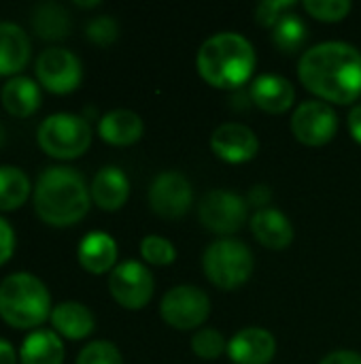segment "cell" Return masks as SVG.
I'll use <instances>...</instances> for the list:
<instances>
[{"instance_id": "6da1fadb", "label": "cell", "mask_w": 361, "mask_h": 364, "mask_svg": "<svg viewBox=\"0 0 361 364\" xmlns=\"http://www.w3.org/2000/svg\"><path fill=\"white\" fill-rule=\"evenodd\" d=\"M298 77L323 102L351 105L361 96L360 49L340 41L319 43L300 58Z\"/></svg>"}, {"instance_id": "7a4b0ae2", "label": "cell", "mask_w": 361, "mask_h": 364, "mask_svg": "<svg viewBox=\"0 0 361 364\" xmlns=\"http://www.w3.org/2000/svg\"><path fill=\"white\" fill-rule=\"evenodd\" d=\"M91 194L85 179L68 166H51L38 175L34 188V209L36 215L57 228L72 226L85 218L89 211Z\"/></svg>"}, {"instance_id": "3957f363", "label": "cell", "mask_w": 361, "mask_h": 364, "mask_svg": "<svg viewBox=\"0 0 361 364\" xmlns=\"http://www.w3.org/2000/svg\"><path fill=\"white\" fill-rule=\"evenodd\" d=\"M255 49L238 32H219L206 38L198 51L200 77L217 90L245 85L255 70Z\"/></svg>"}, {"instance_id": "277c9868", "label": "cell", "mask_w": 361, "mask_h": 364, "mask_svg": "<svg viewBox=\"0 0 361 364\" xmlns=\"http://www.w3.org/2000/svg\"><path fill=\"white\" fill-rule=\"evenodd\" d=\"M0 318L17 331L40 326L51 318L47 286L30 273L9 275L0 284Z\"/></svg>"}, {"instance_id": "5b68a950", "label": "cell", "mask_w": 361, "mask_h": 364, "mask_svg": "<svg viewBox=\"0 0 361 364\" xmlns=\"http://www.w3.org/2000/svg\"><path fill=\"white\" fill-rule=\"evenodd\" d=\"M253 254L238 239H219L211 243L202 256L206 279L219 290H236L245 286L253 273Z\"/></svg>"}, {"instance_id": "8992f818", "label": "cell", "mask_w": 361, "mask_h": 364, "mask_svg": "<svg viewBox=\"0 0 361 364\" xmlns=\"http://www.w3.org/2000/svg\"><path fill=\"white\" fill-rule=\"evenodd\" d=\"M36 141L45 154L57 160L83 156L91 145V128L85 117L72 113L49 115L36 132Z\"/></svg>"}, {"instance_id": "52a82bcc", "label": "cell", "mask_w": 361, "mask_h": 364, "mask_svg": "<svg viewBox=\"0 0 361 364\" xmlns=\"http://www.w3.org/2000/svg\"><path fill=\"white\" fill-rule=\"evenodd\" d=\"M164 322L177 331H191L211 316V301L206 292L196 286H177L168 290L160 303Z\"/></svg>"}, {"instance_id": "ba28073f", "label": "cell", "mask_w": 361, "mask_h": 364, "mask_svg": "<svg viewBox=\"0 0 361 364\" xmlns=\"http://www.w3.org/2000/svg\"><path fill=\"white\" fill-rule=\"evenodd\" d=\"M153 288H155V282H153L151 271L136 260L117 264L109 277V290L113 299L123 309H132V311L149 305L153 296Z\"/></svg>"}, {"instance_id": "9c48e42d", "label": "cell", "mask_w": 361, "mask_h": 364, "mask_svg": "<svg viewBox=\"0 0 361 364\" xmlns=\"http://www.w3.org/2000/svg\"><path fill=\"white\" fill-rule=\"evenodd\" d=\"M36 77L51 94H70L83 79L79 58L64 47H49L36 60Z\"/></svg>"}, {"instance_id": "30bf717a", "label": "cell", "mask_w": 361, "mask_h": 364, "mask_svg": "<svg viewBox=\"0 0 361 364\" xmlns=\"http://www.w3.org/2000/svg\"><path fill=\"white\" fill-rule=\"evenodd\" d=\"M291 132L300 143L309 147H321L336 136L338 117L328 102L306 100L291 115Z\"/></svg>"}, {"instance_id": "8fae6325", "label": "cell", "mask_w": 361, "mask_h": 364, "mask_svg": "<svg viewBox=\"0 0 361 364\" xmlns=\"http://www.w3.org/2000/svg\"><path fill=\"white\" fill-rule=\"evenodd\" d=\"M200 222L215 235H234L247 222V200L234 192L213 190L200 203Z\"/></svg>"}, {"instance_id": "7c38bea8", "label": "cell", "mask_w": 361, "mask_h": 364, "mask_svg": "<svg viewBox=\"0 0 361 364\" xmlns=\"http://www.w3.org/2000/svg\"><path fill=\"white\" fill-rule=\"evenodd\" d=\"M191 200H194L191 186L177 171H166L157 175L149 188V205L164 220L183 218L189 211Z\"/></svg>"}, {"instance_id": "4fadbf2b", "label": "cell", "mask_w": 361, "mask_h": 364, "mask_svg": "<svg viewBox=\"0 0 361 364\" xmlns=\"http://www.w3.org/2000/svg\"><path fill=\"white\" fill-rule=\"evenodd\" d=\"M211 149L213 154L230 164H243L249 162L257 156L260 151V141L255 132L245 126V124H221L213 136H211Z\"/></svg>"}, {"instance_id": "5bb4252c", "label": "cell", "mask_w": 361, "mask_h": 364, "mask_svg": "<svg viewBox=\"0 0 361 364\" xmlns=\"http://www.w3.org/2000/svg\"><path fill=\"white\" fill-rule=\"evenodd\" d=\"M274 354L277 341L264 328H245L228 343V356L234 364H268Z\"/></svg>"}, {"instance_id": "9a60e30c", "label": "cell", "mask_w": 361, "mask_h": 364, "mask_svg": "<svg viewBox=\"0 0 361 364\" xmlns=\"http://www.w3.org/2000/svg\"><path fill=\"white\" fill-rule=\"evenodd\" d=\"M296 90L281 75H260L251 83V100L266 113H285L291 109Z\"/></svg>"}, {"instance_id": "2e32d148", "label": "cell", "mask_w": 361, "mask_h": 364, "mask_svg": "<svg viewBox=\"0 0 361 364\" xmlns=\"http://www.w3.org/2000/svg\"><path fill=\"white\" fill-rule=\"evenodd\" d=\"M89 194L102 211H117L130 196V181L121 168L104 166L96 173Z\"/></svg>"}, {"instance_id": "e0dca14e", "label": "cell", "mask_w": 361, "mask_h": 364, "mask_svg": "<svg viewBox=\"0 0 361 364\" xmlns=\"http://www.w3.org/2000/svg\"><path fill=\"white\" fill-rule=\"evenodd\" d=\"M77 256H79L81 267L87 273L102 275V273H106V271H111L115 267V260H117V243L113 241L111 235L100 232V230H94V232H87L81 239L79 250H77Z\"/></svg>"}, {"instance_id": "ac0fdd59", "label": "cell", "mask_w": 361, "mask_h": 364, "mask_svg": "<svg viewBox=\"0 0 361 364\" xmlns=\"http://www.w3.org/2000/svg\"><path fill=\"white\" fill-rule=\"evenodd\" d=\"M251 232L268 250H285L294 241V226L279 209H260L251 218Z\"/></svg>"}, {"instance_id": "d6986e66", "label": "cell", "mask_w": 361, "mask_h": 364, "mask_svg": "<svg viewBox=\"0 0 361 364\" xmlns=\"http://www.w3.org/2000/svg\"><path fill=\"white\" fill-rule=\"evenodd\" d=\"M30 60V38L17 23L0 21V77L15 75Z\"/></svg>"}, {"instance_id": "ffe728a7", "label": "cell", "mask_w": 361, "mask_h": 364, "mask_svg": "<svg viewBox=\"0 0 361 364\" xmlns=\"http://www.w3.org/2000/svg\"><path fill=\"white\" fill-rule=\"evenodd\" d=\"M98 134L109 145H134L143 136V119L134 111L115 109L98 122Z\"/></svg>"}, {"instance_id": "44dd1931", "label": "cell", "mask_w": 361, "mask_h": 364, "mask_svg": "<svg viewBox=\"0 0 361 364\" xmlns=\"http://www.w3.org/2000/svg\"><path fill=\"white\" fill-rule=\"evenodd\" d=\"M51 324L62 337L70 341H79L94 333L96 320H94V314L85 305L68 301V303H60L57 307H53Z\"/></svg>"}, {"instance_id": "7402d4cb", "label": "cell", "mask_w": 361, "mask_h": 364, "mask_svg": "<svg viewBox=\"0 0 361 364\" xmlns=\"http://www.w3.org/2000/svg\"><path fill=\"white\" fill-rule=\"evenodd\" d=\"M2 107L13 117H30L40 107V87L30 77H13L2 87Z\"/></svg>"}, {"instance_id": "603a6c76", "label": "cell", "mask_w": 361, "mask_h": 364, "mask_svg": "<svg viewBox=\"0 0 361 364\" xmlns=\"http://www.w3.org/2000/svg\"><path fill=\"white\" fill-rule=\"evenodd\" d=\"M21 364H62L64 346L53 331H34L30 333L19 350Z\"/></svg>"}, {"instance_id": "cb8c5ba5", "label": "cell", "mask_w": 361, "mask_h": 364, "mask_svg": "<svg viewBox=\"0 0 361 364\" xmlns=\"http://www.w3.org/2000/svg\"><path fill=\"white\" fill-rule=\"evenodd\" d=\"M32 28L43 41H62L70 32V15L57 2H40L32 11Z\"/></svg>"}, {"instance_id": "d4e9b609", "label": "cell", "mask_w": 361, "mask_h": 364, "mask_svg": "<svg viewBox=\"0 0 361 364\" xmlns=\"http://www.w3.org/2000/svg\"><path fill=\"white\" fill-rule=\"evenodd\" d=\"M30 179L17 166H0V211L19 209L30 196Z\"/></svg>"}, {"instance_id": "484cf974", "label": "cell", "mask_w": 361, "mask_h": 364, "mask_svg": "<svg viewBox=\"0 0 361 364\" xmlns=\"http://www.w3.org/2000/svg\"><path fill=\"white\" fill-rule=\"evenodd\" d=\"M309 36L306 23L296 13H285L272 28V41L283 53L298 51Z\"/></svg>"}, {"instance_id": "4316f807", "label": "cell", "mask_w": 361, "mask_h": 364, "mask_svg": "<svg viewBox=\"0 0 361 364\" xmlns=\"http://www.w3.org/2000/svg\"><path fill=\"white\" fill-rule=\"evenodd\" d=\"M191 350L202 360H217L223 352H228V343L223 335L215 328H202L191 339Z\"/></svg>"}, {"instance_id": "83f0119b", "label": "cell", "mask_w": 361, "mask_h": 364, "mask_svg": "<svg viewBox=\"0 0 361 364\" xmlns=\"http://www.w3.org/2000/svg\"><path fill=\"white\" fill-rule=\"evenodd\" d=\"M140 256L155 267H166V264L174 262L177 250L168 239L157 237V235H149L140 241Z\"/></svg>"}, {"instance_id": "f1b7e54d", "label": "cell", "mask_w": 361, "mask_h": 364, "mask_svg": "<svg viewBox=\"0 0 361 364\" xmlns=\"http://www.w3.org/2000/svg\"><path fill=\"white\" fill-rule=\"evenodd\" d=\"M304 9L309 11V15H313L319 21H340L345 19L353 4L349 0H306Z\"/></svg>"}, {"instance_id": "f546056e", "label": "cell", "mask_w": 361, "mask_h": 364, "mask_svg": "<svg viewBox=\"0 0 361 364\" xmlns=\"http://www.w3.org/2000/svg\"><path fill=\"white\" fill-rule=\"evenodd\" d=\"M77 364H123V358H121L119 350L113 343L94 341V343H87L81 350Z\"/></svg>"}, {"instance_id": "4dcf8cb0", "label": "cell", "mask_w": 361, "mask_h": 364, "mask_svg": "<svg viewBox=\"0 0 361 364\" xmlns=\"http://www.w3.org/2000/svg\"><path fill=\"white\" fill-rule=\"evenodd\" d=\"M85 34L91 43L96 45H111L117 34H119V28H117V21L109 15H100V17H94L87 28H85Z\"/></svg>"}, {"instance_id": "1f68e13d", "label": "cell", "mask_w": 361, "mask_h": 364, "mask_svg": "<svg viewBox=\"0 0 361 364\" xmlns=\"http://www.w3.org/2000/svg\"><path fill=\"white\" fill-rule=\"evenodd\" d=\"M294 6H296L294 0H266L255 9V21L264 28H274L277 21Z\"/></svg>"}, {"instance_id": "d6a6232c", "label": "cell", "mask_w": 361, "mask_h": 364, "mask_svg": "<svg viewBox=\"0 0 361 364\" xmlns=\"http://www.w3.org/2000/svg\"><path fill=\"white\" fill-rule=\"evenodd\" d=\"M15 252V232L13 228L0 218V264H4Z\"/></svg>"}, {"instance_id": "836d02e7", "label": "cell", "mask_w": 361, "mask_h": 364, "mask_svg": "<svg viewBox=\"0 0 361 364\" xmlns=\"http://www.w3.org/2000/svg\"><path fill=\"white\" fill-rule=\"evenodd\" d=\"M319 364H361V356L357 352H349V350H340V352H332L328 354Z\"/></svg>"}, {"instance_id": "e575fe53", "label": "cell", "mask_w": 361, "mask_h": 364, "mask_svg": "<svg viewBox=\"0 0 361 364\" xmlns=\"http://www.w3.org/2000/svg\"><path fill=\"white\" fill-rule=\"evenodd\" d=\"M270 196H272V192H270L268 186H255V188L251 190V194H249L247 200H249L251 205H255V207H264V205L270 203Z\"/></svg>"}, {"instance_id": "d590c367", "label": "cell", "mask_w": 361, "mask_h": 364, "mask_svg": "<svg viewBox=\"0 0 361 364\" xmlns=\"http://www.w3.org/2000/svg\"><path fill=\"white\" fill-rule=\"evenodd\" d=\"M349 132H351L353 141L361 145V105L353 107L349 113Z\"/></svg>"}, {"instance_id": "8d00e7d4", "label": "cell", "mask_w": 361, "mask_h": 364, "mask_svg": "<svg viewBox=\"0 0 361 364\" xmlns=\"http://www.w3.org/2000/svg\"><path fill=\"white\" fill-rule=\"evenodd\" d=\"M0 364H17L15 350L9 341L0 339Z\"/></svg>"}, {"instance_id": "74e56055", "label": "cell", "mask_w": 361, "mask_h": 364, "mask_svg": "<svg viewBox=\"0 0 361 364\" xmlns=\"http://www.w3.org/2000/svg\"><path fill=\"white\" fill-rule=\"evenodd\" d=\"M100 2L98 0H91V2H83V0H77V6H83V9H91V6H98Z\"/></svg>"}, {"instance_id": "f35d334b", "label": "cell", "mask_w": 361, "mask_h": 364, "mask_svg": "<svg viewBox=\"0 0 361 364\" xmlns=\"http://www.w3.org/2000/svg\"><path fill=\"white\" fill-rule=\"evenodd\" d=\"M2 141H4V130H2V124H0V145H2Z\"/></svg>"}]
</instances>
